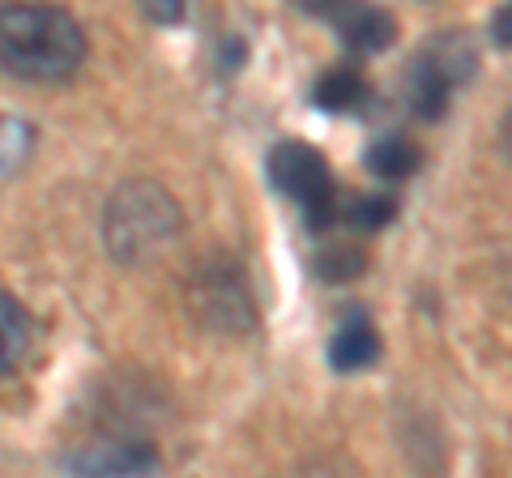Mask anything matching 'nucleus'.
I'll list each match as a JSON object with an SVG mask.
<instances>
[{
  "label": "nucleus",
  "instance_id": "1",
  "mask_svg": "<svg viewBox=\"0 0 512 478\" xmlns=\"http://www.w3.org/2000/svg\"><path fill=\"white\" fill-rule=\"evenodd\" d=\"M0 60L5 73L30 86H56L86 65V30L60 5L18 0L0 9Z\"/></svg>",
  "mask_w": 512,
  "mask_h": 478
},
{
  "label": "nucleus",
  "instance_id": "2",
  "mask_svg": "<svg viewBox=\"0 0 512 478\" xmlns=\"http://www.w3.org/2000/svg\"><path fill=\"white\" fill-rule=\"evenodd\" d=\"M180 231H184V210L158 180L133 175V180H120L111 188L103 205V244L116 265L141 269L158 261L180 239Z\"/></svg>",
  "mask_w": 512,
  "mask_h": 478
},
{
  "label": "nucleus",
  "instance_id": "3",
  "mask_svg": "<svg viewBox=\"0 0 512 478\" xmlns=\"http://www.w3.org/2000/svg\"><path fill=\"white\" fill-rule=\"evenodd\" d=\"M188 312L210 329L222 333V338H244V333L256 329V295L248 282V269L239 265V257L231 252H205V257L192 265L188 274Z\"/></svg>",
  "mask_w": 512,
  "mask_h": 478
},
{
  "label": "nucleus",
  "instance_id": "4",
  "mask_svg": "<svg viewBox=\"0 0 512 478\" xmlns=\"http://www.w3.org/2000/svg\"><path fill=\"white\" fill-rule=\"evenodd\" d=\"M265 171H269V184L303 210L308 231L325 235L333 222H338V214H342L338 210V184H333L325 154L316 146H308V141H278L265 158Z\"/></svg>",
  "mask_w": 512,
  "mask_h": 478
},
{
  "label": "nucleus",
  "instance_id": "5",
  "mask_svg": "<svg viewBox=\"0 0 512 478\" xmlns=\"http://www.w3.org/2000/svg\"><path fill=\"white\" fill-rule=\"evenodd\" d=\"M163 466V457L150 440H133V436H107L99 444H90V449H77L73 457H64V470L69 474H154Z\"/></svg>",
  "mask_w": 512,
  "mask_h": 478
},
{
  "label": "nucleus",
  "instance_id": "6",
  "mask_svg": "<svg viewBox=\"0 0 512 478\" xmlns=\"http://www.w3.org/2000/svg\"><path fill=\"white\" fill-rule=\"evenodd\" d=\"M329 22L355 56H376L397 39V18L380 5H367V0H342Z\"/></svg>",
  "mask_w": 512,
  "mask_h": 478
},
{
  "label": "nucleus",
  "instance_id": "7",
  "mask_svg": "<svg viewBox=\"0 0 512 478\" xmlns=\"http://www.w3.org/2000/svg\"><path fill=\"white\" fill-rule=\"evenodd\" d=\"M380 359V333L376 325L367 321L363 312H346L342 316V325L333 329V338H329V363H333V372H363V368H372V363Z\"/></svg>",
  "mask_w": 512,
  "mask_h": 478
},
{
  "label": "nucleus",
  "instance_id": "8",
  "mask_svg": "<svg viewBox=\"0 0 512 478\" xmlns=\"http://www.w3.org/2000/svg\"><path fill=\"white\" fill-rule=\"evenodd\" d=\"M457 82L448 77L431 56H414V69L406 77V99H410V111L419 120H440L448 111V99H453Z\"/></svg>",
  "mask_w": 512,
  "mask_h": 478
},
{
  "label": "nucleus",
  "instance_id": "9",
  "mask_svg": "<svg viewBox=\"0 0 512 478\" xmlns=\"http://www.w3.org/2000/svg\"><path fill=\"white\" fill-rule=\"evenodd\" d=\"M363 167L376 175V180H410L414 171L423 167V150L414 146L410 137H376L372 146L363 150Z\"/></svg>",
  "mask_w": 512,
  "mask_h": 478
},
{
  "label": "nucleus",
  "instance_id": "10",
  "mask_svg": "<svg viewBox=\"0 0 512 478\" xmlns=\"http://www.w3.org/2000/svg\"><path fill=\"white\" fill-rule=\"evenodd\" d=\"M363 94H367L363 73L350 69V65H338V69H329V73L316 77L312 103H316L320 111H333V116H342V111H355V107L363 103Z\"/></svg>",
  "mask_w": 512,
  "mask_h": 478
},
{
  "label": "nucleus",
  "instance_id": "11",
  "mask_svg": "<svg viewBox=\"0 0 512 478\" xmlns=\"http://www.w3.org/2000/svg\"><path fill=\"white\" fill-rule=\"evenodd\" d=\"M423 56L436 60V65L453 77L457 86H466L474 77V69H478V52H474V43L461 35V30H440V35L423 47Z\"/></svg>",
  "mask_w": 512,
  "mask_h": 478
},
{
  "label": "nucleus",
  "instance_id": "12",
  "mask_svg": "<svg viewBox=\"0 0 512 478\" xmlns=\"http://www.w3.org/2000/svg\"><path fill=\"white\" fill-rule=\"evenodd\" d=\"M0 316H5V376H18L26 350H30V316L18 295H0Z\"/></svg>",
  "mask_w": 512,
  "mask_h": 478
},
{
  "label": "nucleus",
  "instance_id": "13",
  "mask_svg": "<svg viewBox=\"0 0 512 478\" xmlns=\"http://www.w3.org/2000/svg\"><path fill=\"white\" fill-rule=\"evenodd\" d=\"M346 227H355L363 235H376L384 231L389 222L397 218V201L393 197H380V193H363V197H350V205L342 210Z\"/></svg>",
  "mask_w": 512,
  "mask_h": 478
},
{
  "label": "nucleus",
  "instance_id": "14",
  "mask_svg": "<svg viewBox=\"0 0 512 478\" xmlns=\"http://www.w3.org/2000/svg\"><path fill=\"white\" fill-rule=\"evenodd\" d=\"M312 265H316V278H325V282H346V278H359V274H363L367 257H363L355 244H329Z\"/></svg>",
  "mask_w": 512,
  "mask_h": 478
},
{
  "label": "nucleus",
  "instance_id": "15",
  "mask_svg": "<svg viewBox=\"0 0 512 478\" xmlns=\"http://www.w3.org/2000/svg\"><path fill=\"white\" fill-rule=\"evenodd\" d=\"M30 141V129L22 120H5V175H13L22 167V150Z\"/></svg>",
  "mask_w": 512,
  "mask_h": 478
},
{
  "label": "nucleus",
  "instance_id": "16",
  "mask_svg": "<svg viewBox=\"0 0 512 478\" xmlns=\"http://www.w3.org/2000/svg\"><path fill=\"white\" fill-rule=\"evenodd\" d=\"M154 26H175L184 18V0H133Z\"/></svg>",
  "mask_w": 512,
  "mask_h": 478
},
{
  "label": "nucleus",
  "instance_id": "17",
  "mask_svg": "<svg viewBox=\"0 0 512 478\" xmlns=\"http://www.w3.org/2000/svg\"><path fill=\"white\" fill-rule=\"evenodd\" d=\"M491 43L495 47H512V0L491 13Z\"/></svg>",
  "mask_w": 512,
  "mask_h": 478
},
{
  "label": "nucleus",
  "instance_id": "18",
  "mask_svg": "<svg viewBox=\"0 0 512 478\" xmlns=\"http://www.w3.org/2000/svg\"><path fill=\"white\" fill-rule=\"evenodd\" d=\"M295 9H303L308 18H333V9L342 5V0H291Z\"/></svg>",
  "mask_w": 512,
  "mask_h": 478
},
{
  "label": "nucleus",
  "instance_id": "19",
  "mask_svg": "<svg viewBox=\"0 0 512 478\" xmlns=\"http://www.w3.org/2000/svg\"><path fill=\"white\" fill-rule=\"evenodd\" d=\"M222 60H227V69H239V65H244V43L231 39L227 43V56H222Z\"/></svg>",
  "mask_w": 512,
  "mask_h": 478
},
{
  "label": "nucleus",
  "instance_id": "20",
  "mask_svg": "<svg viewBox=\"0 0 512 478\" xmlns=\"http://www.w3.org/2000/svg\"><path fill=\"white\" fill-rule=\"evenodd\" d=\"M500 141H504V154L512 158V111H508L504 124H500Z\"/></svg>",
  "mask_w": 512,
  "mask_h": 478
}]
</instances>
